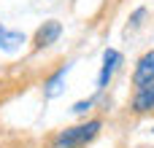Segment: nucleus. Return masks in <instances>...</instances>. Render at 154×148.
Wrapping results in <instances>:
<instances>
[{
  "label": "nucleus",
  "mask_w": 154,
  "mask_h": 148,
  "mask_svg": "<svg viewBox=\"0 0 154 148\" xmlns=\"http://www.w3.org/2000/svg\"><path fill=\"white\" fill-rule=\"evenodd\" d=\"M103 129V119H84L81 124L65 127L51 138V148H87L97 140Z\"/></svg>",
  "instance_id": "f257e3e1"
},
{
  "label": "nucleus",
  "mask_w": 154,
  "mask_h": 148,
  "mask_svg": "<svg viewBox=\"0 0 154 148\" xmlns=\"http://www.w3.org/2000/svg\"><path fill=\"white\" fill-rule=\"evenodd\" d=\"M119 65H122V51L106 49L103 51V65H100V73H97V92H106L108 89V84H111L114 73L119 70Z\"/></svg>",
  "instance_id": "f03ea898"
},
{
  "label": "nucleus",
  "mask_w": 154,
  "mask_h": 148,
  "mask_svg": "<svg viewBox=\"0 0 154 148\" xmlns=\"http://www.w3.org/2000/svg\"><path fill=\"white\" fill-rule=\"evenodd\" d=\"M60 35H62V24H60L57 19H49V22H43V24L35 30V35H32V49H35V51L49 49V46H54V43L60 40Z\"/></svg>",
  "instance_id": "7ed1b4c3"
},
{
  "label": "nucleus",
  "mask_w": 154,
  "mask_h": 148,
  "mask_svg": "<svg viewBox=\"0 0 154 148\" xmlns=\"http://www.w3.org/2000/svg\"><path fill=\"white\" fill-rule=\"evenodd\" d=\"M149 84H154V49H149L146 54L138 57L135 70H133V89H141Z\"/></svg>",
  "instance_id": "20e7f679"
},
{
  "label": "nucleus",
  "mask_w": 154,
  "mask_h": 148,
  "mask_svg": "<svg viewBox=\"0 0 154 148\" xmlns=\"http://www.w3.org/2000/svg\"><path fill=\"white\" fill-rule=\"evenodd\" d=\"M130 111L135 116H154V84L141 86V89H133Z\"/></svg>",
  "instance_id": "39448f33"
},
{
  "label": "nucleus",
  "mask_w": 154,
  "mask_h": 148,
  "mask_svg": "<svg viewBox=\"0 0 154 148\" xmlns=\"http://www.w3.org/2000/svg\"><path fill=\"white\" fill-rule=\"evenodd\" d=\"M22 43H27L24 32H19V30H11V27L0 24V51L14 54V51H19V49H22Z\"/></svg>",
  "instance_id": "423d86ee"
},
{
  "label": "nucleus",
  "mask_w": 154,
  "mask_h": 148,
  "mask_svg": "<svg viewBox=\"0 0 154 148\" xmlns=\"http://www.w3.org/2000/svg\"><path fill=\"white\" fill-rule=\"evenodd\" d=\"M68 70H70V62H68V65H62L57 73H51V75L43 81V97H46V100H54V97L62 92V84H65Z\"/></svg>",
  "instance_id": "0eeeda50"
},
{
  "label": "nucleus",
  "mask_w": 154,
  "mask_h": 148,
  "mask_svg": "<svg viewBox=\"0 0 154 148\" xmlns=\"http://www.w3.org/2000/svg\"><path fill=\"white\" fill-rule=\"evenodd\" d=\"M92 105H95V97L81 100V102H76V105H73V113H76V116H87V113L92 111Z\"/></svg>",
  "instance_id": "6e6552de"
},
{
  "label": "nucleus",
  "mask_w": 154,
  "mask_h": 148,
  "mask_svg": "<svg viewBox=\"0 0 154 148\" xmlns=\"http://www.w3.org/2000/svg\"><path fill=\"white\" fill-rule=\"evenodd\" d=\"M143 16H146V8H138V11H135V13L130 16V24H127V30H138V27L143 24V22H141Z\"/></svg>",
  "instance_id": "1a4fd4ad"
},
{
  "label": "nucleus",
  "mask_w": 154,
  "mask_h": 148,
  "mask_svg": "<svg viewBox=\"0 0 154 148\" xmlns=\"http://www.w3.org/2000/svg\"><path fill=\"white\" fill-rule=\"evenodd\" d=\"M152 132H154V127H152Z\"/></svg>",
  "instance_id": "9d476101"
}]
</instances>
